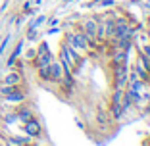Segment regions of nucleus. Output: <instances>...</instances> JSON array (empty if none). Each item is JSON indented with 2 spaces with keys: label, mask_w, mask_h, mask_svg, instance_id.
<instances>
[{
  "label": "nucleus",
  "mask_w": 150,
  "mask_h": 146,
  "mask_svg": "<svg viewBox=\"0 0 150 146\" xmlns=\"http://www.w3.org/2000/svg\"><path fill=\"white\" fill-rule=\"evenodd\" d=\"M96 121L102 125V127H108V123H110V115H108V111L102 110V108H98L96 110Z\"/></svg>",
  "instance_id": "obj_11"
},
{
  "label": "nucleus",
  "mask_w": 150,
  "mask_h": 146,
  "mask_svg": "<svg viewBox=\"0 0 150 146\" xmlns=\"http://www.w3.org/2000/svg\"><path fill=\"white\" fill-rule=\"evenodd\" d=\"M35 56H37V48H29V50L25 52V58L29 60V62H31V60H33Z\"/></svg>",
  "instance_id": "obj_16"
},
{
  "label": "nucleus",
  "mask_w": 150,
  "mask_h": 146,
  "mask_svg": "<svg viewBox=\"0 0 150 146\" xmlns=\"http://www.w3.org/2000/svg\"><path fill=\"white\" fill-rule=\"evenodd\" d=\"M8 42H10V35H6L4 39H2V42H0V54H4V50H6V46H8Z\"/></svg>",
  "instance_id": "obj_15"
},
{
  "label": "nucleus",
  "mask_w": 150,
  "mask_h": 146,
  "mask_svg": "<svg viewBox=\"0 0 150 146\" xmlns=\"http://www.w3.org/2000/svg\"><path fill=\"white\" fill-rule=\"evenodd\" d=\"M146 37H148V40H150V23L146 25Z\"/></svg>",
  "instance_id": "obj_19"
},
{
  "label": "nucleus",
  "mask_w": 150,
  "mask_h": 146,
  "mask_svg": "<svg viewBox=\"0 0 150 146\" xmlns=\"http://www.w3.org/2000/svg\"><path fill=\"white\" fill-rule=\"evenodd\" d=\"M148 23H150V18H148Z\"/></svg>",
  "instance_id": "obj_21"
},
{
  "label": "nucleus",
  "mask_w": 150,
  "mask_h": 146,
  "mask_svg": "<svg viewBox=\"0 0 150 146\" xmlns=\"http://www.w3.org/2000/svg\"><path fill=\"white\" fill-rule=\"evenodd\" d=\"M141 52H142V54H146V56L150 58V40H148V42H144V44H142Z\"/></svg>",
  "instance_id": "obj_17"
},
{
  "label": "nucleus",
  "mask_w": 150,
  "mask_h": 146,
  "mask_svg": "<svg viewBox=\"0 0 150 146\" xmlns=\"http://www.w3.org/2000/svg\"><path fill=\"white\" fill-rule=\"evenodd\" d=\"M48 69H50V83H60V79H62V75H64V67H62V63H60L56 58H54L52 62H50Z\"/></svg>",
  "instance_id": "obj_7"
},
{
  "label": "nucleus",
  "mask_w": 150,
  "mask_h": 146,
  "mask_svg": "<svg viewBox=\"0 0 150 146\" xmlns=\"http://www.w3.org/2000/svg\"><path fill=\"white\" fill-rule=\"evenodd\" d=\"M123 108H121V104L119 102H110V108H108V115H110V119L114 121H121V117H123Z\"/></svg>",
  "instance_id": "obj_8"
},
{
  "label": "nucleus",
  "mask_w": 150,
  "mask_h": 146,
  "mask_svg": "<svg viewBox=\"0 0 150 146\" xmlns=\"http://www.w3.org/2000/svg\"><path fill=\"white\" fill-rule=\"evenodd\" d=\"M23 133L35 140V138H40V137H42L44 131H42V125H40V121L37 119V117H31V119H27L25 123H23Z\"/></svg>",
  "instance_id": "obj_4"
},
{
  "label": "nucleus",
  "mask_w": 150,
  "mask_h": 146,
  "mask_svg": "<svg viewBox=\"0 0 150 146\" xmlns=\"http://www.w3.org/2000/svg\"><path fill=\"white\" fill-rule=\"evenodd\" d=\"M4 121H6V123H16V121H18V115H16V111H8V114L4 115Z\"/></svg>",
  "instance_id": "obj_13"
},
{
  "label": "nucleus",
  "mask_w": 150,
  "mask_h": 146,
  "mask_svg": "<svg viewBox=\"0 0 150 146\" xmlns=\"http://www.w3.org/2000/svg\"><path fill=\"white\" fill-rule=\"evenodd\" d=\"M23 83V75H21V71H18V69H12L8 73V75L4 77V81H2V85H21Z\"/></svg>",
  "instance_id": "obj_9"
},
{
  "label": "nucleus",
  "mask_w": 150,
  "mask_h": 146,
  "mask_svg": "<svg viewBox=\"0 0 150 146\" xmlns=\"http://www.w3.org/2000/svg\"><path fill=\"white\" fill-rule=\"evenodd\" d=\"M2 98H4V100L8 102V104H16V106H18V104L25 102L27 94H25V90L21 89V85H18V87H16V89H13L12 92H8L6 96H2Z\"/></svg>",
  "instance_id": "obj_5"
},
{
  "label": "nucleus",
  "mask_w": 150,
  "mask_h": 146,
  "mask_svg": "<svg viewBox=\"0 0 150 146\" xmlns=\"http://www.w3.org/2000/svg\"><path fill=\"white\" fill-rule=\"evenodd\" d=\"M16 115H18V121H21V123H25L27 119H31V117H35V111H33L31 106H27L25 102H21V104H18V108H16Z\"/></svg>",
  "instance_id": "obj_6"
},
{
  "label": "nucleus",
  "mask_w": 150,
  "mask_h": 146,
  "mask_svg": "<svg viewBox=\"0 0 150 146\" xmlns=\"http://www.w3.org/2000/svg\"><path fill=\"white\" fill-rule=\"evenodd\" d=\"M50 66V63H48ZM48 66H42V67H37V75H39V79L42 81V83H50V69Z\"/></svg>",
  "instance_id": "obj_12"
},
{
  "label": "nucleus",
  "mask_w": 150,
  "mask_h": 146,
  "mask_svg": "<svg viewBox=\"0 0 150 146\" xmlns=\"http://www.w3.org/2000/svg\"><path fill=\"white\" fill-rule=\"evenodd\" d=\"M21 50H23V40H19L18 44H16V48H13V52L8 58V67H13L16 60H19V56H21Z\"/></svg>",
  "instance_id": "obj_10"
},
{
  "label": "nucleus",
  "mask_w": 150,
  "mask_h": 146,
  "mask_svg": "<svg viewBox=\"0 0 150 146\" xmlns=\"http://www.w3.org/2000/svg\"><path fill=\"white\" fill-rule=\"evenodd\" d=\"M64 2H71V0H64Z\"/></svg>",
  "instance_id": "obj_20"
},
{
  "label": "nucleus",
  "mask_w": 150,
  "mask_h": 146,
  "mask_svg": "<svg viewBox=\"0 0 150 146\" xmlns=\"http://www.w3.org/2000/svg\"><path fill=\"white\" fill-rule=\"evenodd\" d=\"M25 2H27V0H25Z\"/></svg>",
  "instance_id": "obj_23"
},
{
  "label": "nucleus",
  "mask_w": 150,
  "mask_h": 146,
  "mask_svg": "<svg viewBox=\"0 0 150 146\" xmlns=\"http://www.w3.org/2000/svg\"><path fill=\"white\" fill-rule=\"evenodd\" d=\"M0 98H2V96H0Z\"/></svg>",
  "instance_id": "obj_22"
},
{
  "label": "nucleus",
  "mask_w": 150,
  "mask_h": 146,
  "mask_svg": "<svg viewBox=\"0 0 150 146\" xmlns=\"http://www.w3.org/2000/svg\"><path fill=\"white\" fill-rule=\"evenodd\" d=\"M44 19H46V18H44V16H39V18H37V19H35V21H33V23H31V25H29V29H37V27H39V25H40V23H42V21H44Z\"/></svg>",
  "instance_id": "obj_14"
},
{
  "label": "nucleus",
  "mask_w": 150,
  "mask_h": 146,
  "mask_svg": "<svg viewBox=\"0 0 150 146\" xmlns=\"http://www.w3.org/2000/svg\"><path fill=\"white\" fill-rule=\"evenodd\" d=\"M100 6L108 8V6H114V0H100Z\"/></svg>",
  "instance_id": "obj_18"
},
{
  "label": "nucleus",
  "mask_w": 150,
  "mask_h": 146,
  "mask_svg": "<svg viewBox=\"0 0 150 146\" xmlns=\"http://www.w3.org/2000/svg\"><path fill=\"white\" fill-rule=\"evenodd\" d=\"M66 42L71 44V46H75V48L81 50V52H88V50H91V40H88V37L83 33L81 25L77 27V31L67 33L66 35Z\"/></svg>",
  "instance_id": "obj_1"
},
{
  "label": "nucleus",
  "mask_w": 150,
  "mask_h": 146,
  "mask_svg": "<svg viewBox=\"0 0 150 146\" xmlns=\"http://www.w3.org/2000/svg\"><path fill=\"white\" fill-rule=\"evenodd\" d=\"M52 60H54V54L50 52L48 44H46V42H40L39 48H37V56L33 58L31 62H33V66H35V69H37V67L48 66V63L52 62Z\"/></svg>",
  "instance_id": "obj_3"
},
{
  "label": "nucleus",
  "mask_w": 150,
  "mask_h": 146,
  "mask_svg": "<svg viewBox=\"0 0 150 146\" xmlns=\"http://www.w3.org/2000/svg\"><path fill=\"white\" fill-rule=\"evenodd\" d=\"M112 75H114V87L115 89H125L127 87V75H129V63L112 66Z\"/></svg>",
  "instance_id": "obj_2"
}]
</instances>
